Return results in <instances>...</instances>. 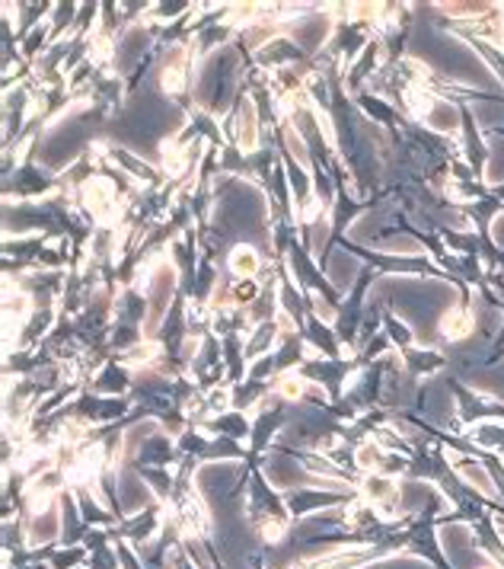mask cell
<instances>
[{"label":"cell","mask_w":504,"mask_h":569,"mask_svg":"<svg viewBox=\"0 0 504 569\" xmlns=\"http://www.w3.org/2000/svg\"><path fill=\"white\" fill-rule=\"evenodd\" d=\"M255 269H259V259L252 250H236L233 253V272L236 276H255Z\"/></svg>","instance_id":"277c9868"},{"label":"cell","mask_w":504,"mask_h":569,"mask_svg":"<svg viewBox=\"0 0 504 569\" xmlns=\"http://www.w3.org/2000/svg\"><path fill=\"white\" fill-rule=\"evenodd\" d=\"M182 83H185V64L182 61H170L167 71H163V87L167 90H182Z\"/></svg>","instance_id":"5b68a950"},{"label":"cell","mask_w":504,"mask_h":569,"mask_svg":"<svg viewBox=\"0 0 504 569\" xmlns=\"http://www.w3.org/2000/svg\"><path fill=\"white\" fill-rule=\"evenodd\" d=\"M473 327H476V320L466 308H454V311L444 313V320H441V333L447 339H466L473 333Z\"/></svg>","instance_id":"7a4b0ae2"},{"label":"cell","mask_w":504,"mask_h":569,"mask_svg":"<svg viewBox=\"0 0 504 569\" xmlns=\"http://www.w3.org/2000/svg\"><path fill=\"white\" fill-rule=\"evenodd\" d=\"M240 141L246 151L255 148V112H252L250 103L243 106V116H240Z\"/></svg>","instance_id":"3957f363"},{"label":"cell","mask_w":504,"mask_h":569,"mask_svg":"<svg viewBox=\"0 0 504 569\" xmlns=\"http://www.w3.org/2000/svg\"><path fill=\"white\" fill-rule=\"evenodd\" d=\"M170 295H173V272L170 269H160V276L153 279V291H151V323H148V333L157 330L160 317L167 311L170 305Z\"/></svg>","instance_id":"6da1fadb"},{"label":"cell","mask_w":504,"mask_h":569,"mask_svg":"<svg viewBox=\"0 0 504 569\" xmlns=\"http://www.w3.org/2000/svg\"><path fill=\"white\" fill-rule=\"evenodd\" d=\"M480 569H502V567H495V563H492V567H480Z\"/></svg>","instance_id":"8992f818"}]
</instances>
